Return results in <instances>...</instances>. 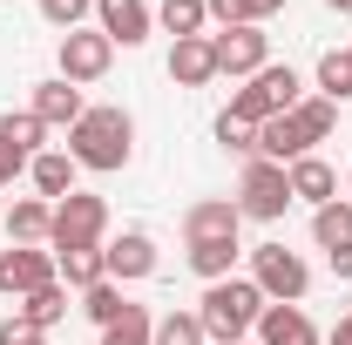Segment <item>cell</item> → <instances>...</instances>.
<instances>
[{
  "label": "cell",
  "instance_id": "obj_1",
  "mask_svg": "<svg viewBox=\"0 0 352 345\" xmlns=\"http://www.w3.org/2000/svg\"><path fill=\"white\" fill-rule=\"evenodd\" d=\"M332 129H339V102L305 95L298 109H285V115L258 122V156H264V163H278V170H292L298 156H311V142H325Z\"/></svg>",
  "mask_w": 352,
  "mask_h": 345
},
{
  "label": "cell",
  "instance_id": "obj_2",
  "mask_svg": "<svg viewBox=\"0 0 352 345\" xmlns=\"http://www.w3.org/2000/svg\"><path fill=\"white\" fill-rule=\"evenodd\" d=\"M68 156H75L82 170H95V176L129 170V156H135V122H129V109H116V102L82 109V122L68 129Z\"/></svg>",
  "mask_w": 352,
  "mask_h": 345
},
{
  "label": "cell",
  "instance_id": "obj_3",
  "mask_svg": "<svg viewBox=\"0 0 352 345\" xmlns=\"http://www.w3.org/2000/svg\"><path fill=\"white\" fill-rule=\"evenodd\" d=\"M264 318V291L251 278H217V285H204V304H197V325H204V339L210 345H244L258 332Z\"/></svg>",
  "mask_w": 352,
  "mask_h": 345
},
{
  "label": "cell",
  "instance_id": "obj_4",
  "mask_svg": "<svg viewBox=\"0 0 352 345\" xmlns=\"http://www.w3.org/2000/svg\"><path fill=\"white\" fill-rule=\"evenodd\" d=\"M298 102H305V82H298L292 68H278V61H271V68H258L251 82L230 95V109H223V115H237V122H251V129H258V122L285 115V109H298Z\"/></svg>",
  "mask_w": 352,
  "mask_h": 345
},
{
  "label": "cell",
  "instance_id": "obj_5",
  "mask_svg": "<svg viewBox=\"0 0 352 345\" xmlns=\"http://www.w3.org/2000/svg\"><path fill=\"white\" fill-rule=\"evenodd\" d=\"M251 285L264 291V304H298L311 291V264L285 244H258L251 251Z\"/></svg>",
  "mask_w": 352,
  "mask_h": 345
},
{
  "label": "cell",
  "instance_id": "obj_6",
  "mask_svg": "<svg viewBox=\"0 0 352 345\" xmlns=\"http://www.w3.org/2000/svg\"><path fill=\"white\" fill-rule=\"evenodd\" d=\"M102 237H109V203L102 197H88V190H75V197H61L54 203V251H102Z\"/></svg>",
  "mask_w": 352,
  "mask_h": 345
},
{
  "label": "cell",
  "instance_id": "obj_7",
  "mask_svg": "<svg viewBox=\"0 0 352 345\" xmlns=\"http://www.w3.org/2000/svg\"><path fill=\"white\" fill-rule=\"evenodd\" d=\"M237 210L251 216V223H278V216L292 210V176L278 170V163H264V156H251L244 163V183H237Z\"/></svg>",
  "mask_w": 352,
  "mask_h": 345
},
{
  "label": "cell",
  "instance_id": "obj_8",
  "mask_svg": "<svg viewBox=\"0 0 352 345\" xmlns=\"http://www.w3.org/2000/svg\"><path fill=\"white\" fill-rule=\"evenodd\" d=\"M116 68V41L102 34V27H75V34H61V82H102Z\"/></svg>",
  "mask_w": 352,
  "mask_h": 345
},
{
  "label": "cell",
  "instance_id": "obj_9",
  "mask_svg": "<svg viewBox=\"0 0 352 345\" xmlns=\"http://www.w3.org/2000/svg\"><path fill=\"white\" fill-rule=\"evenodd\" d=\"M210 47H217V75H258V68H271V34L264 27H223V34H210Z\"/></svg>",
  "mask_w": 352,
  "mask_h": 345
},
{
  "label": "cell",
  "instance_id": "obj_10",
  "mask_svg": "<svg viewBox=\"0 0 352 345\" xmlns=\"http://www.w3.org/2000/svg\"><path fill=\"white\" fill-rule=\"evenodd\" d=\"M41 285H54V251H41V244L0 251V298H28Z\"/></svg>",
  "mask_w": 352,
  "mask_h": 345
},
{
  "label": "cell",
  "instance_id": "obj_11",
  "mask_svg": "<svg viewBox=\"0 0 352 345\" xmlns=\"http://www.w3.org/2000/svg\"><path fill=\"white\" fill-rule=\"evenodd\" d=\"M95 27L116 47H142L149 27H156V14H149V0H95Z\"/></svg>",
  "mask_w": 352,
  "mask_h": 345
},
{
  "label": "cell",
  "instance_id": "obj_12",
  "mask_svg": "<svg viewBox=\"0 0 352 345\" xmlns=\"http://www.w3.org/2000/svg\"><path fill=\"white\" fill-rule=\"evenodd\" d=\"M237 230H244L237 197H204L183 210V244H210V237H237Z\"/></svg>",
  "mask_w": 352,
  "mask_h": 345
},
{
  "label": "cell",
  "instance_id": "obj_13",
  "mask_svg": "<svg viewBox=\"0 0 352 345\" xmlns=\"http://www.w3.org/2000/svg\"><path fill=\"white\" fill-rule=\"evenodd\" d=\"M102 264H109L116 285H135V278L156 271V237H149V230H122V237L102 244Z\"/></svg>",
  "mask_w": 352,
  "mask_h": 345
},
{
  "label": "cell",
  "instance_id": "obj_14",
  "mask_svg": "<svg viewBox=\"0 0 352 345\" xmlns=\"http://www.w3.org/2000/svg\"><path fill=\"white\" fill-rule=\"evenodd\" d=\"M170 82L176 88H210L217 82V47H210V34H190V41L170 47Z\"/></svg>",
  "mask_w": 352,
  "mask_h": 345
},
{
  "label": "cell",
  "instance_id": "obj_15",
  "mask_svg": "<svg viewBox=\"0 0 352 345\" xmlns=\"http://www.w3.org/2000/svg\"><path fill=\"white\" fill-rule=\"evenodd\" d=\"M28 109L41 115L47 129H75L88 102H82V88H75V82H61V75H54V82H34V102H28Z\"/></svg>",
  "mask_w": 352,
  "mask_h": 345
},
{
  "label": "cell",
  "instance_id": "obj_16",
  "mask_svg": "<svg viewBox=\"0 0 352 345\" xmlns=\"http://www.w3.org/2000/svg\"><path fill=\"white\" fill-rule=\"evenodd\" d=\"M258 345H325V339H318V325H311L298 304H264Z\"/></svg>",
  "mask_w": 352,
  "mask_h": 345
},
{
  "label": "cell",
  "instance_id": "obj_17",
  "mask_svg": "<svg viewBox=\"0 0 352 345\" xmlns=\"http://www.w3.org/2000/svg\"><path fill=\"white\" fill-rule=\"evenodd\" d=\"M285 176H292V203H311V210H325V203L339 197V176H332V163H325V156H298Z\"/></svg>",
  "mask_w": 352,
  "mask_h": 345
},
{
  "label": "cell",
  "instance_id": "obj_18",
  "mask_svg": "<svg viewBox=\"0 0 352 345\" xmlns=\"http://www.w3.org/2000/svg\"><path fill=\"white\" fill-rule=\"evenodd\" d=\"M75 156H61V149H41L34 163H28V176H34V190H41L47 203H61V197H75Z\"/></svg>",
  "mask_w": 352,
  "mask_h": 345
},
{
  "label": "cell",
  "instance_id": "obj_19",
  "mask_svg": "<svg viewBox=\"0 0 352 345\" xmlns=\"http://www.w3.org/2000/svg\"><path fill=\"white\" fill-rule=\"evenodd\" d=\"M7 237H14V244H47V237H54V203H47V197H21V203L7 210Z\"/></svg>",
  "mask_w": 352,
  "mask_h": 345
},
{
  "label": "cell",
  "instance_id": "obj_20",
  "mask_svg": "<svg viewBox=\"0 0 352 345\" xmlns=\"http://www.w3.org/2000/svg\"><path fill=\"white\" fill-rule=\"evenodd\" d=\"M41 135H47V122L34 115V109H21V115L7 109V115H0V149H7V156H21V163H34V156H41Z\"/></svg>",
  "mask_w": 352,
  "mask_h": 345
},
{
  "label": "cell",
  "instance_id": "obj_21",
  "mask_svg": "<svg viewBox=\"0 0 352 345\" xmlns=\"http://www.w3.org/2000/svg\"><path fill=\"white\" fill-rule=\"evenodd\" d=\"M190 271H197L204 285H217V278H237V237H210V244H190Z\"/></svg>",
  "mask_w": 352,
  "mask_h": 345
},
{
  "label": "cell",
  "instance_id": "obj_22",
  "mask_svg": "<svg viewBox=\"0 0 352 345\" xmlns=\"http://www.w3.org/2000/svg\"><path fill=\"white\" fill-rule=\"evenodd\" d=\"M311 244H318V251H346L352 244V203L332 197L325 210H311Z\"/></svg>",
  "mask_w": 352,
  "mask_h": 345
},
{
  "label": "cell",
  "instance_id": "obj_23",
  "mask_svg": "<svg viewBox=\"0 0 352 345\" xmlns=\"http://www.w3.org/2000/svg\"><path fill=\"white\" fill-rule=\"evenodd\" d=\"M54 278H61L68 291H88V285L109 278V264H102V251H54Z\"/></svg>",
  "mask_w": 352,
  "mask_h": 345
},
{
  "label": "cell",
  "instance_id": "obj_24",
  "mask_svg": "<svg viewBox=\"0 0 352 345\" xmlns=\"http://www.w3.org/2000/svg\"><path fill=\"white\" fill-rule=\"evenodd\" d=\"M204 7H210V21H217V27H264L285 0H204Z\"/></svg>",
  "mask_w": 352,
  "mask_h": 345
},
{
  "label": "cell",
  "instance_id": "obj_25",
  "mask_svg": "<svg viewBox=\"0 0 352 345\" xmlns=\"http://www.w3.org/2000/svg\"><path fill=\"white\" fill-rule=\"evenodd\" d=\"M21 318H34V325H61V318H68V285H61V278H54V285H41V291H28V298H21Z\"/></svg>",
  "mask_w": 352,
  "mask_h": 345
},
{
  "label": "cell",
  "instance_id": "obj_26",
  "mask_svg": "<svg viewBox=\"0 0 352 345\" xmlns=\"http://www.w3.org/2000/svg\"><path fill=\"white\" fill-rule=\"evenodd\" d=\"M102 345H156V318H149V304H129L116 325H102Z\"/></svg>",
  "mask_w": 352,
  "mask_h": 345
},
{
  "label": "cell",
  "instance_id": "obj_27",
  "mask_svg": "<svg viewBox=\"0 0 352 345\" xmlns=\"http://www.w3.org/2000/svg\"><path fill=\"white\" fill-rule=\"evenodd\" d=\"M204 21H210V7H204V0H163V7H156V27H170L176 41L204 34Z\"/></svg>",
  "mask_w": 352,
  "mask_h": 345
},
{
  "label": "cell",
  "instance_id": "obj_28",
  "mask_svg": "<svg viewBox=\"0 0 352 345\" xmlns=\"http://www.w3.org/2000/svg\"><path fill=\"white\" fill-rule=\"evenodd\" d=\"M82 311L95 318V325H116V318L129 311V298H122V285H116V278H102V285H88V291H82Z\"/></svg>",
  "mask_w": 352,
  "mask_h": 345
},
{
  "label": "cell",
  "instance_id": "obj_29",
  "mask_svg": "<svg viewBox=\"0 0 352 345\" xmlns=\"http://www.w3.org/2000/svg\"><path fill=\"white\" fill-rule=\"evenodd\" d=\"M318 95L325 102H352V54H318Z\"/></svg>",
  "mask_w": 352,
  "mask_h": 345
},
{
  "label": "cell",
  "instance_id": "obj_30",
  "mask_svg": "<svg viewBox=\"0 0 352 345\" xmlns=\"http://www.w3.org/2000/svg\"><path fill=\"white\" fill-rule=\"evenodd\" d=\"M156 345H210V339H204L197 311H163L156 318Z\"/></svg>",
  "mask_w": 352,
  "mask_h": 345
},
{
  "label": "cell",
  "instance_id": "obj_31",
  "mask_svg": "<svg viewBox=\"0 0 352 345\" xmlns=\"http://www.w3.org/2000/svg\"><path fill=\"white\" fill-rule=\"evenodd\" d=\"M88 14H95V0H47V7H41V21H47V27H61V34H75Z\"/></svg>",
  "mask_w": 352,
  "mask_h": 345
},
{
  "label": "cell",
  "instance_id": "obj_32",
  "mask_svg": "<svg viewBox=\"0 0 352 345\" xmlns=\"http://www.w3.org/2000/svg\"><path fill=\"white\" fill-rule=\"evenodd\" d=\"M217 142L230 149V156H258V129L237 122V115H217Z\"/></svg>",
  "mask_w": 352,
  "mask_h": 345
},
{
  "label": "cell",
  "instance_id": "obj_33",
  "mask_svg": "<svg viewBox=\"0 0 352 345\" xmlns=\"http://www.w3.org/2000/svg\"><path fill=\"white\" fill-rule=\"evenodd\" d=\"M0 345H47V332L34 325V318L14 311V318H0Z\"/></svg>",
  "mask_w": 352,
  "mask_h": 345
},
{
  "label": "cell",
  "instance_id": "obj_34",
  "mask_svg": "<svg viewBox=\"0 0 352 345\" xmlns=\"http://www.w3.org/2000/svg\"><path fill=\"white\" fill-rule=\"evenodd\" d=\"M325 264H332V278H339V285H352V244H346V251H325Z\"/></svg>",
  "mask_w": 352,
  "mask_h": 345
},
{
  "label": "cell",
  "instance_id": "obj_35",
  "mask_svg": "<svg viewBox=\"0 0 352 345\" xmlns=\"http://www.w3.org/2000/svg\"><path fill=\"white\" fill-rule=\"evenodd\" d=\"M28 170V163H21V156H7V149H0V190H7V183H14V176Z\"/></svg>",
  "mask_w": 352,
  "mask_h": 345
},
{
  "label": "cell",
  "instance_id": "obj_36",
  "mask_svg": "<svg viewBox=\"0 0 352 345\" xmlns=\"http://www.w3.org/2000/svg\"><path fill=\"white\" fill-rule=\"evenodd\" d=\"M325 345H352V311L339 318V325H332V339H325Z\"/></svg>",
  "mask_w": 352,
  "mask_h": 345
},
{
  "label": "cell",
  "instance_id": "obj_37",
  "mask_svg": "<svg viewBox=\"0 0 352 345\" xmlns=\"http://www.w3.org/2000/svg\"><path fill=\"white\" fill-rule=\"evenodd\" d=\"M325 7H332V14H352V0H325Z\"/></svg>",
  "mask_w": 352,
  "mask_h": 345
},
{
  "label": "cell",
  "instance_id": "obj_38",
  "mask_svg": "<svg viewBox=\"0 0 352 345\" xmlns=\"http://www.w3.org/2000/svg\"><path fill=\"white\" fill-rule=\"evenodd\" d=\"M346 203H352V176H346Z\"/></svg>",
  "mask_w": 352,
  "mask_h": 345
},
{
  "label": "cell",
  "instance_id": "obj_39",
  "mask_svg": "<svg viewBox=\"0 0 352 345\" xmlns=\"http://www.w3.org/2000/svg\"><path fill=\"white\" fill-rule=\"evenodd\" d=\"M34 7H47V0H34Z\"/></svg>",
  "mask_w": 352,
  "mask_h": 345
},
{
  "label": "cell",
  "instance_id": "obj_40",
  "mask_svg": "<svg viewBox=\"0 0 352 345\" xmlns=\"http://www.w3.org/2000/svg\"><path fill=\"white\" fill-rule=\"evenodd\" d=\"M346 54H352V47H346Z\"/></svg>",
  "mask_w": 352,
  "mask_h": 345
}]
</instances>
